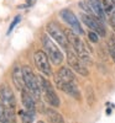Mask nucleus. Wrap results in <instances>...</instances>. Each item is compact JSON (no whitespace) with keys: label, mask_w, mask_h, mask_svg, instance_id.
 I'll use <instances>...</instances> for the list:
<instances>
[{"label":"nucleus","mask_w":115,"mask_h":123,"mask_svg":"<svg viewBox=\"0 0 115 123\" xmlns=\"http://www.w3.org/2000/svg\"><path fill=\"white\" fill-rule=\"evenodd\" d=\"M66 32V36L69 41V44L71 47L73 48V50L77 53V55L84 62L87 64H92L93 60H92V57H90V53L88 52V49L86 47V44L83 43V41L80 39L79 35L76 33L73 30H65Z\"/></svg>","instance_id":"f257e3e1"},{"label":"nucleus","mask_w":115,"mask_h":123,"mask_svg":"<svg viewBox=\"0 0 115 123\" xmlns=\"http://www.w3.org/2000/svg\"><path fill=\"white\" fill-rule=\"evenodd\" d=\"M22 71H24V80H25L26 89L34 95L35 98L40 100L42 92H41V86H40L38 78L35 75L32 69H31L30 67H27V65L22 67Z\"/></svg>","instance_id":"f03ea898"},{"label":"nucleus","mask_w":115,"mask_h":123,"mask_svg":"<svg viewBox=\"0 0 115 123\" xmlns=\"http://www.w3.org/2000/svg\"><path fill=\"white\" fill-rule=\"evenodd\" d=\"M38 81H40V86H41V92H42V96L45 98V101L51 106V107H59L61 105V101H59V97L57 96L56 91L52 86V84L47 79H45L43 76H40L38 78Z\"/></svg>","instance_id":"7ed1b4c3"},{"label":"nucleus","mask_w":115,"mask_h":123,"mask_svg":"<svg viewBox=\"0 0 115 123\" xmlns=\"http://www.w3.org/2000/svg\"><path fill=\"white\" fill-rule=\"evenodd\" d=\"M42 44L45 47V50H46L48 58L51 59V62L55 65H59L63 62V53L56 46V43L52 41V38L48 37L47 35H43L42 36Z\"/></svg>","instance_id":"20e7f679"},{"label":"nucleus","mask_w":115,"mask_h":123,"mask_svg":"<svg viewBox=\"0 0 115 123\" xmlns=\"http://www.w3.org/2000/svg\"><path fill=\"white\" fill-rule=\"evenodd\" d=\"M46 31H47V33L50 35V37L53 39V41H56V42L63 48L65 50H67V49H69V41H68V38H67V36H66V32L65 31H62L55 22H50V24H47V26H46Z\"/></svg>","instance_id":"39448f33"},{"label":"nucleus","mask_w":115,"mask_h":123,"mask_svg":"<svg viewBox=\"0 0 115 123\" xmlns=\"http://www.w3.org/2000/svg\"><path fill=\"white\" fill-rule=\"evenodd\" d=\"M67 63H68V67L74 70L76 73H78L79 75L82 76H88L89 75V70L87 69V67L84 65V62H83L78 55L77 53L74 52L73 49H67Z\"/></svg>","instance_id":"423d86ee"},{"label":"nucleus","mask_w":115,"mask_h":123,"mask_svg":"<svg viewBox=\"0 0 115 123\" xmlns=\"http://www.w3.org/2000/svg\"><path fill=\"white\" fill-rule=\"evenodd\" d=\"M34 62L36 68L46 76H51L52 75V69L50 65V60H48V55L47 53H45L43 50L37 49L34 53Z\"/></svg>","instance_id":"0eeeda50"},{"label":"nucleus","mask_w":115,"mask_h":123,"mask_svg":"<svg viewBox=\"0 0 115 123\" xmlns=\"http://www.w3.org/2000/svg\"><path fill=\"white\" fill-rule=\"evenodd\" d=\"M55 79V84L56 86L62 90L63 92H66L67 95H69L71 97L76 98V100H80V92L76 85V83H72V81H66L63 79H61L58 75H55L53 76Z\"/></svg>","instance_id":"6e6552de"},{"label":"nucleus","mask_w":115,"mask_h":123,"mask_svg":"<svg viewBox=\"0 0 115 123\" xmlns=\"http://www.w3.org/2000/svg\"><path fill=\"white\" fill-rule=\"evenodd\" d=\"M80 18L82 21L84 22V25L87 27H89V30L97 32L100 37H105L107 35V31H105V27L101 25V21L94 15H89V14H82L80 15Z\"/></svg>","instance_id":"1a4fd4ad"},{"label":"nucleus","mask_w":115,"mask_h":123,"mask_svg":"<svg viewBox=\"0 0 115 123\" xmlns=\"http://www.w3.org/2000/svg\"><path fill=\"white\" fill-rule=\"evenodd\" d=\"M59 15H61L62 18H63V21H65L67 25H69L71 30H73L76 33H78L79 36L84 33V31H83V28H82V26H80V22H79L78 17H77L74 14H73L69 9H63V10H61Z\"/></svg>","instance_id":"9d476101"},{"label":"nucleus","mask_w":115,"mask_h":123,"mask_svg":"<svg viewBox=\"0 0 115 123\" xmlns=\"http://www.w3.org/2000/svg\"><path fill=\"white\" fill-rule=\"evenodd\" d=\"M0 101L3 102L5 108H13L15 110L16 106V100L13 90L10 89L7 84H1L0 85Z\"/></svg>","instance_id":"9b49d317"},{"label":"nucleus","mask_w":115,"mask_h":123,"mask_svg":"<svg viewBox=\"0 0 115 123\" xmlns=\"http://www.w3.org/2000/svg\"><path fill=\"white\" fill-rule=\"evenodd\" d=\"M21 101H22L24 110L27 112V113H30L31 116H35V112H36L35 97L27 89H22L21 90Z\"/></svg>","instance_id":"f8f14e48"},{"label":"nucleus","mask_w":115,"mask_h":123,"mask_svg":"<svg viewBox=\"0 0 115 123\" xmlns=\"http://www.w3.org/2000/svg\"><path fill=\"white\" fill-rule=\"evenodd\" d=\"M13 83L14 85L16 86L17 90L21 91L22 89H26V85H25V80H24V71H22V68H20L19 65H15L13 68Z\"/></svg>","instance_id":"ddd939ff"},{"label":"nucleus","mask_w":115,"mask_h":123,"mask_svg":"<svg viewBox=\"0 0 115 123\" xmlns=\"http://www.w3.org/2000/svg\"><path fill=\"white\" fill-rule=\"evenodd\" d=\"M89 6L92 9V12L94 16H97L101 22L105 21V11H104V7H103V3L100 0H88Z\"/></svg>","instance_id":"4468645a"},{"label":"nucleus","mask_w":115,"mask_h":123,"mask_svg":"<svg viewBox=\"0 0 115 123\" xmlns=\"http://www.w3.org/2000/svg\"><path fill=\"white\" fill-rule=\"evenodd\" d=\"M45 115L47 117V119L50 121V123H65V118L59 112H57L55 108L52 107H47L45 108Z\"/></svg>","instance_id":"2eb2a0df"},{"label":"nucleus","mask_w":115,"mask_h":123,"mask_svg":"<svg viewBox=\"0 0 115 123\" xmlns=\"http://www.w3.org/2000/svg\"><path fill=\"white\" fill-rule=\"evenodd\" d=\"M61 79H63L66 81H72V83H76V75L73 73V70L68 67H62L59 68V70L57 71V74Z\"/></svg>","instance_id":"dca6fc26"},{"label":"nucleus","mask_w":115,"mask_h":123,"mask_svg":"<svg viewBox=\"0 0 115 123\" xmlns=\"http://www.w3.org/2000/svg\"><path fill=\"white\" fill-rule=\"evenodd\" d=\"M101 3H103L104 11H105L107 15L111 16L115 14V1L114 0H101Z\"/></svg>","instance_id":"f3484780"},{"label":"nucleus","mask_w":115,"mask_h":123,"mask_svg":"<svg viewBox=\"0 0 115 123\" xmlns=\"http://www.w3.org/2000/svg\"><path fill=\"white\" fill-rule=\"evenodd\" d=\"M86 95H87V102L88 105L92 107L94 105V102H95V96H94V90L92 86H87L86 89Z\"/></svg>","instance_id":"a211bd4d"},{"label":"nucleus","mask_w":115,"mask_h":123,"mask_svg":"<svg viewBox=\"0 0 115 123\" xmlns=\"http://www.w3.org/2000/svg\"><path fill=\"white\" fill-rule=\"evenodd\" d=\"M19 115H20V117H21L22 123H34L35 116H31L30 113H27L25 110H21V111L19 112Z\"/></svg>","instance_id":"6ab92c4d"},{"label":"nucleus","mask_w":115,"mask_h":123,"mask_svg":"<svg viewBox=\"0 0 115 123\" xmlns=\"http://www.w3.org/2000/svg\"><path fill=\"white\" fill-rule=\"evenodd\" d=\"M0 123H7L6 121V108L0 101Z\"/></svg>","instance_id":"aec40b11"},{"label":"nucleus","mask_w":115,"mask_h":123,"mask_svg":"<svg viewBox=\"0 0 115 123\" xmlns=\"http://www.w3.org/2000/svg\"><path fill=\"white\" fill-rule=\"evenodd\" d=\"M88 38H89V41L90 42H93V43H97L98 41H99V35L97 33V32H94V31H89L88 32Z\"/></svg>","instance_id":"412c9836"},{"label":"nucleus","mask_w":115,"mask_h":123,"mask_svg":"<svg viewBox=\"0 0 115 123\" xmlns=\"http://www.w3.org/2000/svg\"><path fill=\"white\" fill-rule=\"evenodd\" d=\"M20 21H21V16H15V18L13 20V22L10 24L9 30H7V32H6V33H7V35H10V32H11V31L14 30V27H15V26H16V25H17Z\"/></svg>","instance_id":"4be33fe9"},{"label":"nucleus","mask_w":115,"mask_h":123,"mask_svg":"<svg viewBox=\"0 0 115 123\" xmlns=\"http://www.w3.org/2000/svg\"><path fill=\"white\" fill-rule=\"evenodd\" d=\"M108 46H109V47H113V48H115V35H111V36L109 37V42H108Z\"/></svg>","instance_id":"5701e85b"},{"label":"nucleus","mask_w":115,"mask_h":123,"mask_svg":"<svg viewBox=\"0 0 115 123\" xmlns=\"http://www.w3.org/2000/svg\"><path fill=\"white\" fill-rule=\"evenodd\" d=\"M108 49H109V53H110L111 59L114 60V63H115V48H113V47H109V46H108Z\"/></svg>","instance_id":"b1692460"},{"label":"nucleus","mask_w":115,"mask_h":123,"mask_svg":"<svg viewBox=\"0 0 115 123\" xmlns=\"http://www.w3.org/2000/svg\"><path fill=\"white\" fill-rule=\"evenodd\" d=\"M110 25L113 26V28L115 30V14L110 16Z\"/></svg>","instance_id":"393cba45"},{"label":"nucleus","mask_w":115,"mask_h":123,"mask_svg":"<svg viewBox=\"0 0 115 123\" xmlns=\"http://www.w3.org/2000/svg\"><path fill=\"white\" fill-rule=\"evenodd\" d=\"M36 123H45L43 121H38V122H36Z\"/></svg>","instance_id":"a878e982"},{"label":"nucleus","mask_w":115,"mask_h":123,"mask_svg":"<svg viewBox=\"0 0 115 123\" xmlns=\"http://www.w3.org/2000/svg\"><path fill=\"white\" fill-rule=\"evenodd\" d=\"M114 1H115V0H114Z\"/></svg>","instance_id":"bb28decb"}]
</instances>
